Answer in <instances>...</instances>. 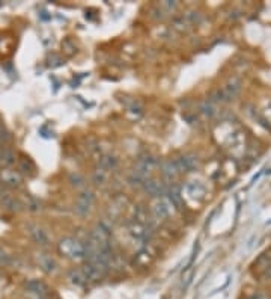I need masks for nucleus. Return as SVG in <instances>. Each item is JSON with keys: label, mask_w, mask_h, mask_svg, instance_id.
I'll use <instances>...</instances> for the list:
<instances>
[{"label": "nucleus", "mask_w": 271, "mask_h": 299, "mask_svg": "<svg viewBox=\"0 0 271 299\" xmlns=\"http://www.w3.org/2000/svg\"><path fill=\"white\" fill-rule=\"evenodd\" d=\"M59 252L70 260H86V246L76 237H64L58 245Z\"/></svg>", "instance_id": "1"}, {"label": "nucleus", "mask_w": 271, "mask_h": 299, "mask_svg": "<svg viewBox=\"0 0 271 299\" xmlns=\"http://www.w3.org/2000/svg\"><path fill=\"white\" fill-rule=\"evenodd\" d=\"M83 274L86 275L88 281H99L102 278H105V275L109 274L110 268L105 262L98 260V259H86V263L82 266Z\"/></svg>", "instance_id": "2"}, {"label": "nucleus", "mask_w": 271, "mask_h": 299, "mask_svg": "<svg viewBox=\"0 0 271 299\" xmlns=\"http://www.w3.org/2000/svg\"><path fill=\"white\" fill-rule=\"evenodd\" d=\"M240 90H241V80L237 77H232L222 90H217L209 100L214 103H226L235 99L240 94Z\"/></svg>", "instance_id": "3"}, {"label": "nucleus", "mask_w": 271, "mask_h": 299, "mask_svg": "<svg viewBox=\"0 0 271 299\" xmlns=\"http://www.w3.org/2000/svg\"><path fill=\"white\" fill-rule=\"evenodd\" d=\"M174 208L175 207L172 205V202L168 199V197H160V198H155V201L151 204V215L157 221H165L172 215Z\"/></svg>", "instance_id": "4"}, {"label": "nucleus", "mask_w": 271, "mask_h": 299, "mask_svg": "<svg viewBox=\"0 0 271 299\" xmlns=\"http://www.w3.org/2000/svg\"><path fill=\"white\" fill-rule=\"evenodd\" d=\"M158 165H160V163H158V160H157L154 156L146 154V156H143V157L139 159V162H137L134 171H137L139 174L145 176L146 179H151L152 173L158 168Z\"/></svg>", "instance_id": "5"}, {"label": "nucleus", "mask_w": 271, "mask_h": 299, "mask_svg": "<svg viewBox=\"0 0 271 299\" xmlns=\"http://www.w3.org/2000/svg\"><path fill=\"white\" fill-rule=\"evenodd\" d=\"M27 296L32 299H45L48 295V287L45 283L39 281V280H30L26 283L24 286Z\"/></svg>", "instance_id": "6"}, {"label": "nucleus", "mask_w": 271, "mask_h": 299, "mask_svg": "<svg viewBox=\"0 0 271 299\" xmlns=\"http://www.w3.org/2000/svg\"><path fill=\"white\" fill-rule=\"evenodd\" d=\"M0 183L6 188H11V189H15V188H20L21 183H23V177L18 171H14V169H9V168H3L0 169Z\"/></svg>", "instance_id": "7"}, {"label": "nucleus", "mask_w": 271, "mask_h": 299, "mask_svg": "<svg viewBox=\"0 0 271 299\" xmlns=\"http://www.w3.org/2000/svg\"><path fill=\"white\" fill-rule=\"evenodd\" d=\"M143 189L145 192H148L149 195L155 197V198H160V197H166L168 194V186L165 185V182L161 180H157V179H148L143 185Z\"/></svg>", "instance_id": "8"}, {"label": "nucleus", "mask_w": 271, "mask_h": 299, "mask_svg": "<svg viewBox=\"0 0 271 299\" xmlns=\"http://www.w3.org/2000/svg\"><path fill=\"white\" fill-rule=\"evenodd\" d=\"M27 233H29V236L32 237V240L36 245L44 246V248L50 245V236H48V233L44 228H41L39 225H33V224L27 225Z\"/></svg>", "instance_id": "9"}, {"label": "nucleus", "mask_w": 271, "mask_h": 299, "mask_svg": "<svg viewBox=\"0 0 271 299\" xmlns=\"http://www.w3.org/2000/svg\"><path fill=\"white\" fill-rule=\"evenodd\" d=\"M95 201V195L90 191H83L79 197H77V202H76V210L79 215L86 216L90 211L92 205Z\"/></svg>", "instance_id": "10"}, {"label": "nucleus", "mask_w": 271, "mask_h": 299, "mask_svg": "<svg viewBox=\"0 0 271 299\" xmlns=\"http://www.w3.org/2000/svg\"><path fill=\"white\" fill-rule=\"evenodd\" d=\"M175 162H177V166H178L181 174L191 173V171H194L199 166V159L194 154H184V156H181L178 159H175Z\"/></svg>", "instance_id": "11"}, {"label": "nucleus", "mask_w": 271, "mask_h": 299, "mask_svg": "<svg viewBox=\"0 0 271 299\" xmlns=\"http://www.w3.org/2000/svg\"><path fill=\"white\" fill-rule=\"evenodd\" d=\"M0 202L9 211H20L23 208L21 199L12 195L9 191H0Z\"/></svg>", "instance_id": "12"}, {"label": "nucleus", "mask_w": 271, "mask_h": 299, "mask_svg": "<svg viewBox=\"0 0 271 299\" xmlns=\"http://www.w3.org/2000/svg\"><path fill=\"white\" fill-rule=\"evenodd\" d=\"M160 169H161V176L166 182H175L177 177L180 176V169L177 166V162L175 159L174 160H165L161 165H160Z\"/></svg>", "instance_id": "13"}, {"label": "nucleus", "mask_w": 271, "mask_h": 299, "mask_svg": "<svg viewBox=\"0 0 271 299\" xmlns=\"http://www.w3.org/2000/svg\"><path fill=\"white\" fill-rule=\"evenodd\" d=\"M36 260H38V265L39 268L45 272V274H55L58 271V263L55 262V259L47 254V252H39L36 255Z\"/></svg>", "instance_id": "14"}, {"label": "nucleus", "mask_w": 271, "mask_h": 299, "mask_svg": "<svg viewBox=\"0 0 271 299\" xmlns=\"http://www.w3.org/2000/svg\"><path fill=\"white\" fill-rule=\"evenodd\" d=\"M152 260H154V252L146 245V246H143L137 251V254L134 257V265H137L139 268H145V266L151 265Z\"/></svg>", "instance_id": "15"}, {"label": "nucleus", "mask_w": 271, "mask_h": 299, "mask_svg": "<svg viewBox=\"0 0 271 299\" xmlns=\"http://www.w3.org/2000/svg\"><path fill=\"white\" fill-rule=\"evenodd\" d=\"M15 162V154L14 151L6 145V144H0V166L8 168Z\"/></svg>", "instance_id": "16"}, {"label": "nucleus", "mask_w": 271, "mask_h": 299, "mask_svg": "<svg viewBox=\"0 0 271 299\" xmlns=\"http://www.w3.org/2000/svg\"><path fill=\"white\" fill-rule=\"evenodd\" d=\"M116 166H118V159L115 156H112V154H104L98 160V168H101V169H104L107 173L115 169Z\"/></svg>", "instance_id": "17"}, {"label": "nucleus", "mask_w": 271, "mask_h": 299, "mask_svg": "<svg viewBox=\"0 0 271 299\" xmlns=\"http://www.w3.org/2000/svg\"><path fill=\"white\" fill-rule=\"evenodd\" d=\"M68 280H70L73 284H76V286H85V284L88 283V278H86V275L83 274L82 268H80V269H71V271L68 272Z\"/></svg>", "instance_id": "18"}, {"label": "nucleus", "mask_w": 271, "mask_h": 299, "mask_svg": "<svg viewBox=\"0 0 271 299\" xmlns=\"http://www.w3.org/2000/svg\"><path fill=\"white\" fill-rule=\"evenodd\" d=\"M18 169L24 174H29V176H33L35 174V165L27 159V157H23L20 159L18 162Z\"/></svg>", "instance_id": "19"}, {"label": "nucleus", "mask_w": 271, "mask_h": 299, "mask_svg": "<svg viewBox=\"0 0 271 299\" xmlns=\"http://www.w3.org/2000/svg\"><path fill=\"white\" fill-rule=\"evenodd\" d=\"M21 204H23V207H26V208L30 210V211H38V210H41V202H39L38 199L33 198V197H30V195H26V197H24V201H21Z\"/></svg>", "instance_id": "20"}, {"label": "nucleus", "mask_w": 271, "mask_h": 299, "mask_svg": "<svg viewBox=\"0 0 271 299\" xmlns=\"http://www.w3.org/2000/svg\"><path fill=\"white\" fill-rule=\"evenodd\" d=\"M107 179H109V173L107 171H104V169H101V168H96L95 171H93V174H92V180H93V183L95 185H104L105 182H107Z\"/></svg>", "instance_id": "21"}, {"label": "nucleus", "mask_w": 271, "mask_h": 299, "mask_svg": "<svg viewBox=\"0 0 271 299\" xmlns=\"http://www.w3.org/2000/svg\"><path fill=\"white\" fill-rule=\"evenodd\" d=\"M200 112H202L205 116L211 118V116L215 113V103H214V101H211L209 99L206 100V101H203V103L200 104Z\"/></svg>", "instance_id": "22"}, {"label": "nucleus", "mask_w": 271, "mask_h": 299, "mask_svg": "<svg viewBox=\"0 0 271 299\" xmlns=\"http://www.w3.org/2000/svg\"><path fill=\"white\" fill-rule=\"evenodd\" d=\"M70 183H71L73 186H76L77 189H83V188L86 186V180H85V177H83V176H80V174H77V173L70 174Z\"/></svg>", "instance_id": "23"}, {"label": "nucleus", "mask_w": 271, "mask_h": 299, "mask_svg": "<svg viewBox=\"0 0 271 299\" xmlns=\"http://www.w3.org/2000/svg\"><path fill=\"white\" fill-rule=\"evenodd\" d=\"M191 277H193V269L191 268H187L185 272L182 274V290H185L188 287V284L191 283Z\"/></svg>", "instance_id": "24"}, {"label": "nucleus", "mask_w": 271, "mask_h": 299, "mask_svg": "<svg viewBox=\"0 0 271 299\" xmlns=\"http://www.w3.org/2000/svg\"><path fill=\"white\" fill-rule=\"evenodd\" d=\"M158 8L163 11V14H171L177 8V2H163L158 5Z\"/></svg>", "instance_id": "25"}, {"label": "nucleus", "mask_w": 271, "mask_h": 299, "mask_svg": "<svg viewBox=\"0 0 271 299\" xmlns=\"http://www.w3.org/2000/svg\"><path fill=\"white\" fill-rule=\"evenodd\" d=\"M14 262H12V257L0 246V265L2 266H9V265H12Z\"/></svg>", "instance_id": "26"}, {"label": "nucleus", "mask_w": 271, "mask_h": 299, "mask_svg": "<svg viewBox=\"0 0 271 299\" xmlns=\"http://www.w3.org/2000/svg\"><path fill=\"white\" fill-rule=\"evenodd\" d=\"M11 141V135H9V132L6 130V127L5 125H2L0 124V144H8Z\"/></svg>", "instance_id": "27"}, {"label": "nucleus", "mask_w": 271, "mask_h": 299, "mask_svg": "<svg viewBox=\"0 0 271 299\" xmlns=\"http://www.w3.org/2000/svg\"><path fill=\"white\" fill-rule=\"evenodd\" d=\"M249 299H271L270 293H267V292H264V290H261V292H255L252 296Z\"/></svg>", "instance_id": "28"}, {"label": "nucleus", "mask_w": 271, "mask_h": 299, "mask_svg": "<svg viewBox=\"0 0 271 299\" xmlns=\"http://www.w3.org/2000/svg\"><path fill=\"white\" fill-rule=\"evenodd\" d=\"M262 278H264V280H267V281H271V265L264 269V272H262Z\"/></svg>", "instance_id": "29"}]
</instances>
